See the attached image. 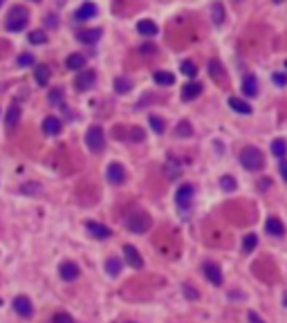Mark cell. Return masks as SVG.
<instances>
[{
  "label": "cell",
  "mask_w": 287,
  "mask_h": 323,
  "mask_svg": "<svg viewBox=\"0 0 287 323\" xmlns=\"http://www.w3.org/2000/svg\"><path fill=\"white\" fill-rule=\"evenodd\" d=\"M27 23H30V14H27V9L20 7V5H16V7L9 9V14H7L5 27L9 32H23L25 27H27Z\"/></svg>",
  "instance_id": "obj_1"
},
{
  "label": "cell",
  "mask_w": 287,
  "mask_h": 323,
  "mask_svg": "<svg viewBox=\"0 0 287 323\" xmlns=\"http://www.w3.org/2000/svg\"><path fill=\"white\" fill-rule=\"evenodd\" d=\"M240 162H242V166H245L247 170H260L265 166V157H263V153H260L256 146L242 148Z\"/></svg>",
  "instance_id": "obj_2"
},
{
  "label": "cell",
  "mask_w": 287,
  "mask_h": 323,
  "mask_svg": "<svg viewBox=\"0 0 287 323\" xmlns=\"http://www.w3.org/2000/svg\"><path fill=\"white\" fill-rule=\"evenodd\" d=\"M85 146L90 148V153H101L106 148V133L101 126H90L85 133Z\"/></svg>",
  "instance_id": "obj_3"
},
{
  "label": "cell",
  "mask_w": 287,
  "mask_h": 323,
  "mask_svg": "<svg viewBox=\"0 0 287 323\" xmlns=\"http://www.w3.org/2000/svg\"><path fill=\"white\" fill-rule=\"evenodd\" d=\"M152 227V220L148 213H130L126 218V229L133 231V234H146Z\"/></svg>",
  "instance_id": "obj_4"
},
{
  "label": "cell",
  "mask_w": 287,
  "mask_h": 323,
  "mask_svg": "<svg viewBox=\"0 0 287 323\" xmlns=\"http://www.w3.org/2000/svg\"><path fill=\"white\" fill-rule=\"evenodd\" d=\"M94 81H97V74H94L92 70H83L76 74L74 79V88L79 90V92H85V90H90L94 85Z\"/></svg>",
  "instance_id": "obj_5"
},
{
  "label": "cell",
  "mask_w": 287,
  "mask_h": 323,
  "mask_svg": "<svg viewBox=\"0 0 287 323\" xmlns=\"http://www.w3.org/2000/svg\"><path fill=\"white\" fill-rule=\"evenodd\" d=\"M12 307L16 310L18 317H23V319H30L34 314V306H32V301L27 296H16L12 301Z\"/></svg>",
  "instance_id": "obj_6"
},
{
  "label": "cell",
  "mask_w": 287,
  "mask_h": 323,
  "mask_svg": "<svg viewBox=\"0 0 287 323\" xmlns=\"http://www.w3.org/2000/svg\"><path fill=\"white\" fill-rule=\"evenodd\" d=\"M193 195H195V188L191 187V184H182V187L177 188V195H175L177 206H180V209H188L191 202H193Z\"/></svg>",
  "instance_id": "obj_7"
},
{
  "label": "cell",
  "mask_w": 287,
  "mask_h": 323,
  "mask_svg": "<svg viewBox=\"0 0 287 323\" xmlns=\"http://www.w3.org/2000/svg\"><path fill=\"white\" fill-rule=\"evenodd\" d=\"M106 177L110 184H123V180H126V170H123V166L119 164V162H112V164H108L106 169Z\"/></svg>",
  "instance_id": "obj_8"
},
{
  "label": "cell",
  "mask_w": 287,
  "mask_h": 323,
  "mask_svg": "<svg viewBox=\"0 0 287 323\" xmlns=\"http://www.w3.org/2000/svg\"><path fill=\"white\" fill-rule=\"evenodd\" d=\"M123 258H126V263H128L133 270H141V267H144V258H141L139 252H137L133 245H123Z\"/></svg>",
  "instance_id": "obj_9"
},
{
  "label": "cell",
  "mask_w": 287,
  "mask_h": 323,
  "mask_svg": "<svg viewBox=\"0 0 287 323\" xmlns=\"http://www.w3.org/2000/svg\"><path fill=\"white\" fill-rule=\"evenodd\" d=\"M59 274H61V278H63V281L72 283V281H76V278H79L81 270H79V265H76V263L68 260V263H63V265L59 267Z\"/></svg>",
  "instance_id": "obj_10"
},
{
  "label": "cell",
  "mask_w": 287,
  "mask_h": 323,
  "mask_svg": "<svg viewBox=\"0 0 287 323\" xmlns=\"http://www.w3.org/2000/svg\"><path fill=\"white\" fill-rule=\"evenodd\" d=\"M85 229H88V234L92 236V238H97V240H108L112 236V231L108 229L106 224H99V222H88Z\"/></svg>",
  "instance_id": "obj_11"
},
{
  "label": "cell",
  "mask_w": 287,
  "mask_h": 323,
  "mask_svg": "<svg viewBox=\"0 0 287 323\" xmlns=\"http://www.w3.org/2000/svg\"><path fill=\"white\" fill-rule=\"evenodd\" d=\"M20 115H23V110H20V106H18V103L9 106V110H7V117H5L7 130H14V128H16L18 121H20Z\"/></svg>",
  "instance_id": "obj_12"
},
{
  "label": "cell",
  "mask_w": 287,
  "mask_h": 323,
  "mask_svg": "<svg viewBox=\"0 0 287 323\" xmlns=\"http://www.w3.org/2000/svg\"><path fill=\"white\" fill-rule=\"evenodd\" d=\"M204 276L209 278V283H213V285H222V272H220L218 265L206 263L204 265Z\"/></svg>",
  "instance_id": "obj_13"
},
{
  "label": "cell",
  "mask_w": 287,
  "mask_h": 323,
  "mask_svg": "<svg viewBox=\"0 0 287 323\" xmlns=\"http://www.w3.org/2000/svg\"><path fill=\"white\" fill-rule=\"evenodd\" d=\"M61 128H63V123H61L59 117H45V121H43V133L45 135H59Z\"/></svg>",
  "instance_id": "obj_14"
},
{
  "label": "cell",
  "mask_w": 287,
  "mask_h": 323,
  "mask_svg": "<svg viewBox=\"0 0 287 323\" xmlns=\"http://www.w3.org/2000/svg\"><path fill=\"white\" fill-rule=\"evenodd\" d=\"M200 92H202V85L200 83H186L184 88H182V99L184 101H193V99H198L200 97Z\"/></svg>",
  "instance_id": "obj_15"
},
{
  "label": "cell",
  "mask_w": 287,
  "mask_h": 323,
  "mask_svg": "<svg viewBox=\"0 0 287 323\" xmlns=\"http://www.w3.org/2000/svg\"><path fill=\"white\" fill-rule=\"evenodd\" d=\"M94 16H97V5H92V2L81 5L79 9H76V14H74L76 20H88V18H94Z\"/></svg>",
  "instance_id": "obj_16"
},
{
  "label": "cell",
  "mask_w": 287,
  "mask_h": 323,
  "mask_svg": "<svg viewBox=\"0 0 287 323\" xmlns=\"http://www.w3.org/2000/svg\"><path fill=\"white\" fill-rule=\"evenodd\" d=\"M242 92H245L247 97H256V94H258V81H256V77L247 74V77L242 79Z\"/></svg>",
  "instance_id": "obj_17"
},
{
  "label": "cell",
  "mask_w": 287,
  "mask_h": 323,
  "mask_svg": "<svg viewBox=\"0 0 287 323\" xmlns=\"http://www.w3.org/2000/svg\"><path fill=\"white\" fill-rule=\"evenodd\" d=\"M229 106H231V110L240 112V115H252V106H249L247 101L238 99V97H231V99H229Z\"/></svg>",
  "instance_id": "obj_18"
},
{
  "label": "cell",
  "mask_w": 287,
  "mask_h": 323,
  "mask_svg": "<svg viewBox=\"0 0 287 323\" xmlns=\"http://www.w3.org/2000/svg\"><path fill=\"white\" fill-rule=\"evenodd\" d=\"M265 229H267V234H271V236H283L285 234V227H283V222L278 220V218H270V220L265 222Z\"/></svg>",
  "instance_id": "obj_19"
},
{
  "label": "cell",
  "mask_w": 287,
  "mask_h": 323,
  "mask_svg": "<svg viewBox=\"0 0 287 323\" xmlns=\"http://www.w3.org/2000/svg\"><path fill=\"white\" fill-rule=\"evenodd\" d=\"M76 38H79V41L81 43H97L101 38V30H83V32H79V34H76Z\"/></svg>",
  "instance_id": "obj_20"
},
{
  "label": "cell",
  "mask_w": 287,
  "mask_h": 323,
  "mask_svg": "<svg viewBox=\"0 0 287 323\" xmlns=\"http://www.w3.org/2000/svg\"><path fill=\"white\" fill-rule=\"evenodd\" d=\"M209 74H211V79H213V81H218V83H222V81H224L222 65L218 63L216 59H211V61H209Z\"/></svg>",
  "instance_id": "obj_21"
},
{
  "label": "cell",
  "mask_w": 287,
  "mask_h": 323,
  "mask_svg": "<svg viewBox=\"0 0 287 323\" xmlns=\"http://www.w3.org/2000/svg\"><path fill=\"white\" fill-rule=\"evenodd\" d=\"M65 65H68L70 70H83V68H85V56H83V54H70L68 61H65Z\"/></svg>",
  "instance_id": "obj_22"
},
{
  "label": "cell",
  "mask_w": 287,
  "mask_h": 323,
  "mask_svg": "<svg viewBox=\"0 0 287 323\" xmlns=\"http://www.w3.org/2000/svg\"><path fill=\"white\" fill-rule=\"evenodd\" d=\"M137 32L144 36H155L157 34V25L152 23V20H139L137 23Z\"/></svg>",
  "instance_id": "obj_23"
},
{
  "label": "cell",
  "mask_w": 287,
  "mask_h": 323,
  "mask_svg": "<svg viewBox=\"0 0 287 323\" xmlns=\"http://www.w3.org/2000/svg\"><path fill=\"white\" fill-rule=\"evenodd\" d=\"M34 77H36V83H38V85H47V81H50V68H47V65H36Z\"/></svg>",
  "instance_id": "obj_24"
},
{
  "label": "cell",
  "mask_w": 287,
  "mask_h": 323,
  "mask_svg": "<svg viewBox=\"0 0 287 323\" xmlns=\"http://www.w3.org/2000/svg\"><path fill=\"white\" fill-rule=\"evenodd\" d=\"M152 79H155V83H157V85H173V83H175V77H173V74H170V72H155V74H152Z\"/></svg>",
  "instance_id": "obj_25"
},
{
  "label": "cell",
  "mask_w": 287,
  "mask_h": 323,
  "mask_svg": "<svg viewBox=\"0 0 287 323\" xmlns=\"http://www.w3.org/2000/svg\"><path fill=\"white\" fill-rule=\"evenodd\" d=\"M115 90H117L119 94L130 92V90H133V81L126 79V77H117V79H115Z\"/></svg>",
  "instance_id": "obj_26"
},
{
  "label": "cell",
  "mask_w": 287,
  "mask_h": 323,
  "mask_svg": "<svg viewBox=\"0 0 287 323\" xmlns=\"http://www.w3.org/2000/svg\"><path fill=\"white\" fill-rule=\"evenodd\" d=\"M106 272L110 274V276H117L119 272H121V260L115 258V256H110V258L106 260Z\"/></svg>",
  "instance_id": "obj_27"
},
{
  "label": "cell",
  "mask_w": 287,
  "mask_h": 323,
  "mask_svg": "<svg viewBox=\"0 0 287 323\" xmlns=\"http://www.w3.org/2000/svg\"><path fill=\"white\" fill-rule=\"evenodd\" d=\"M256 245H258V236L256 234H247L245 236V240H242V252H253L256 249Z\"/></svg>",
  "instance_id": "obj_28"
},
{
  "label": "cell",
  "mask_w": 287,
  "mask_h": 323,
  "mask_svg": "<svg viewBox=\"0 0 287 323\" xmlns=\"http://www.w3.org/2000/svg\"><path fill=\"white\" fill-rule=\"evenodd\" d=\"M43 187L41 184H36V182H27V184H20V193H27V195H36V193H41Z\"/></svg>",
  "instance_id": "obj_29"
},
{
  "label": "cell",
  "mask_w": 287,
  "mask_h": 323,
  "mask_svg": "<svg viewBox=\"0 0 287 323\" xmlns=\"http://www.w3.org/2000/svg\"><path fill=\"white\" fill-rule=\"evenodd\" d=\"M148 123H151V128L155 130V133H164V119L162 117H157V115H151V117H148Z\"/></svg>",
  "instance_id": "obj_30"
},
{
  "label": "cell",
  "mask_w": 287,
  "mask_h": 323,
  "mask_svg": "<svg viewBox=\"0 0 287 323\" xmlns=\"http://www.w3.org/2000/svg\"><path fill=\"white\" fill-rule=\"evenodd\" d=\"M271 153H274L276 157H283V155L287 153V144L283 139H274V144H271Z\"/></svg>",
  "instance_id": "obj_31"
},
{
  "label": "cell",
  "mask_w": 287,
  "mask_h": 323,
  "mask_svg": "<svg viewBox=\"0 0 287 323\" xmlns=\"http://www.w3.org/2000/svg\"><path fill=\"white\" fill-rule=\"evenodd\" d=\"M175 135H177V137H191V135H193V128H191V123H188V121H182L180 126L175 128Z\"/></svg>",
  "instance_id": "obj_32"
},
{
  "label": "cell",
  "mask_w": 287,
  "mask_h": 323,
  "mask_svg": "<svg viewBox=\"0 0 287 323\" xmlns=\"http://www.w3.org/2000/svg\"><path fill=\"white\" fill-rule=\"evenodd\" d=\"M182 72H184V74H186V77H195V74H198V68H195V63L193 61H182Z\"/></svg>",
  "instance_id": "obj_33"
},
{
  "label": "cell",
  "mask_w": 287,
  "mask_h": 323,
  "mask_svg": "<svg viewBox=\"0 0 287 323\" xmlns=\"http://www.w3.org/2000/svg\"><path fill=\"white\" fill-rule=\"evenodd\" d=\"M45 41H47V36H45V32H41V30H34L30 34V43H34V45H43Z\"/></svg>",
  "instance_id": "obj_34"
},
{
  "label": "cell",
  "mask_w": 287,
  "mask_h": 323,
  "mask_svg": "<svg viewBox=\"0 0 287 323\" xmlns=\"http://www.w3.org/2000/svg\"><path fill=\"white\" fill-rule=\"evenodd\" d=\"M222 20H224V9H222L220 2H216V5H213V23L222 25Z\"/></svg>",
  "instance_id": "obj_35"
},
{
  "label": "cell",
  "mask_w": 287,
  "mask_h": 323,
  "mask_svg": "<svg viewBox=\"0 0 287 323\" xmlns=\"http://www.w3.org/2000/svg\"><path fill=\"white\" fill-rule=\"evenodd\" d=\"M50 103H63V88L50 90Z\"/></svg>",
  "instance_id": "obj_36"
},
{
  "label": "cell",
  "mask_w": 287,
  "mask_h": 323,
  "mask_svg": "<svg viewBox=\"0 0 287 323\" xmlns=\"http://www.w3.org/2000/svg\"><path fill=\"white\" fill-rule=\"evenodd\" d=\"M52 323H74V319H72L68 312H56L52 317Z\"/></svg>",
  "instance_id": "obj_37"
},
{
  "label": "cell",
  "mask_w": 287,
  "mask_h": 323,
  "mask_svg": "<svg viewBox=\"0 0 287 323\" xmlns=\"http://www.w3.org/2000/svg\"><path fill=\"white\" fill-rule=\"evenodd\" d=\"M220 187H222L224 191H234V188H236V180L231 175H224L222 180H220Z\"/></svg>",
  "instance_id": "obj_38"
},
{
  "label": "cell",
  "mask_w": 287,
  "mask_h": 323,
  "mask_svg": "<svg viewBox=\"0 0 287 323\" xmlns=\"http://www.w3.org/2000/svg\"><path fill=\"white\" fill-rule=\"evenodd\" d=\"M139 52L144 54V56H155V54H157V47L152 45V43H144V45L139 47Z\"/></svg>",
  "instance_id": "obj_39"
},
{
  "label": "cell",
  "mask_w": 287,
  "mask_h": 323,
  "mask_svg": "<svg viewBox=\"0 0 287 323\" xmlns=\"http://www.w3.org/2000/svg\"><path fill=\"white\" fill-rule=\"evenodd\" d=\"M130 139L133 141H144V130L137 128V126L135 128H130Z\"/></svg>",
  "instance_id": "obj_40"
},
{
  "label": "cell",
  "mask_w": 287,
  "mask_h": 323,
  "mask_svg": "<svg viewBox=\"0 0 287 323\" xmlns=\"http://www.w3.org/2000/svg\"><path fill=\"white\" fill-rule=\"evenodd\" d=\"M18 65H34V56H32V54H20V56H18Z\"/></svg>",
  "instance_id": "obj_41"
},
{
  "label": "cell",
  "mask_w": 287,
  "mask_h": 323,
  "mask_svg": "<svg viewBox=\"0 0 287 323\" xmlns=\"http://www.w3.org/2000/svg\"><path fill=\"white\" fill-rule=\"evenodd\" d=\"M184 294H186L188 299H198V292H195L191 285H184Z\"/></svg>",
  "instance_id": "obj_42"
},
{
  "label": "cell",
  "mask_w": 287,
  "mask_h": 323,
  "mask_svg": "<svg viewBox=\"0 0 287 323\" xmlns=\"http://www.w3.org/2000/svg\"><path fill=\"white\" fill-rule=\"evenodd\" d=\"M274 81L278 83V85H287V77H285V74H281V72H278V74H274Z\"/></svg>",
  "instance_id": "obj_43"
},
{
  "label": "cell",
  "mask_w": 287,
  "mask_h": 323,
  "mask_svg": "<svg viewBox=\"0 0 287 323\" xmlns=\"http://www.w3.org/2000/svg\"><path fill=\"white\" fill-rule=\"evenodd\" d=\"M249 323H263V319L258 317L256 312H249Z\"/></svg>",
  "instance_id": "obj_44"
},
{
  "label": "cell",
  "mask_w": 287,
  "mask_h": 323,
  "mask_svg": "<svg viewBox=\"0 0 287 323\" xmlns=\"http://www.w3.org/2000/svg\"><path fill=\"white\" fill-rule=\"evenodd\" d=\"M281 175L285 177V182H287V162H285V159L281 162Z\"/></svg>",
  "instance_id": "obj_45"
},
{
  "label": "cell",
  "mask_w": 287,
  "mask_h": 323,
  "mask_svg": "<svg viewBox=\"0 0 287 323\" xmlns=\"http://www.w3.org/2000/svg\"><path fill=\"white\" fill-rule=\"evenodd\" d=\"M50 18V20H47V23H50V27H54V25H56V16H47Z\"/></svg>",
  "instance_id": "obj_46"
},
{
  "label": "cell",
  "mask_w": 287,
  "mask_h": 323,
  "mask_svg": "<svg viewBox=\"0 0 287 323\" xmlns=\"http://www.w3.org/2000/svg\"><path fill=\"white\" fill-rule=\"evenodd\" d=\"M283 303H285V307H287V292H285V296H283Z\"/></svg>",
  "instance_id": "obj_47"
},
{
  "label": "cell",
  "mask_w": 287,
  "mask_h": 323,
  "mask_svg": "<svg viewBox=\"0 0 287 323\" xmlns=\"http://www.w3.org/2000/svg\"><path fill=\"white\" fill-rule=\"evenodd\" d=\"M274 2H283V0H274Z\"/></svg>",
  "instance_id": "obj_48"
},
{
  "label": "cell",
  "mask_w": 287,
  "mask_h": 323,
  "mask_svg": "<svg viewBox=\"0 0 287 323\" xmlns=\"http://www.w3.org/2000/svg\"><path fill=\"white\" fill-rule=\"evenodd\" d=\"M2 2H5V0H0V5H2Z\"/></svg>",
  "instance_id": "obj_49"
},
{
  "label": "cell",
  "mask_w": 287,
  "mask_h": 323,
  "mask_svg": "<svg viewBox=\"0 0 287 323\" xmlns=\"http://www.w3.org/2000/svg\"><path fill=\"white\" fill-rule=\"evenodd\" d=\"M0 306H2V299H0Z\"/></svg>",
  "instance_id": "obj_50"
},
{
  "label": "cell",
  "mask_w": 287,
  "mask_h": 323,
  "mask_svg": "<svg viewBox=\"0 0 287 323\" xmlns=\"http://www.w3.org/2000/svg\"><path fill=\"white\" fill-rule=\"evenodd\" d=\"M285 68H287V61H285Z\"/></svg>",
  "instance_id": "obj_51"
},
{
  "label": "cell",
  "mask_w": 287,
  "mask_h": 323,
  "mask_svg": "<svg viewBox=\"0 0 287 323\" xmlns=\"http://www.w3.org/2000/svg\"><path fill=\"white\" fill-rule=\"evenodd\" d=\"M34 2H38V0H34Z\"/></svg>",
  "instance_id": "obj_52"
}]
</instances>
